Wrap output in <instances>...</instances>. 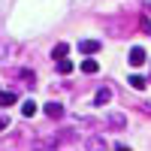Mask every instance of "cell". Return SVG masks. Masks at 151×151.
<instances>
[{"label":"cell","instance_id":"obj_1","mask_svg":"<svg viewBox=\"0 0 151 151\" xmlns=\"http://www.w3.org/2000/svg\"><path fill=\"white\" fill-rule=\"evenodd\" d=\"M79 48H82L88 58H91L94 52H100V42H97V40H85V42H79Z\"/></svg>","mask_w":151,"mask_h":151},{"label":"cell","instance_id":"obj_2","mask_svg":"<svg viewBox=\"0 0 151 151\" xmlns=\"http://www.w3.org/2000/svg\"><path fill=\"white\" fill-rule=\"evenodd\" d=\"M130 64L133 67H142L145 64V48H133V52H130Z\"/></svg>","mask_w":151,"mask_h":151},{"label":"cell","instance_id":"obj_3","mask_svg":"<svg viewBox=\"0 0 151 151\" xmlns=\"http://www.w3.org/2000/svg\"><path fill=\"white\" fill-rule=\"evenodd\" d=\"M67 52H70V45H64V42H60L55 52H52V58H55V60H60V58H67Z\"/></svg>","mask_w":151,"mask_h":151},{"label":"cell","instance_id":"obj_4","mask_svg":"<svg viewBox=\"0 0 151 151\" xmlns=\"http://www.w3.org/2000/svg\"><path fill=\"white\" fill-rule=\"evenodd\" d=\"M82 73H88V76H91V73H97V60H94V58H88L85 64H82Z\"/></svg>","mask_w":151,"mask_h":151},{"label":"cell","instance_id":"obj_5","mask_svg":"<svg viewBox=\"0 0 151 151\" xmlns=\"http://www.w3.org/2000/svg\"><path fill=\"white\" fill-rule=\"evenodd\" d=\"M33 112H36V103H30V100H27V103H21V115H24V118H30Z\"/></svg>","mask_w":151,"mask_h":151},{"label":"cell","instance_id":"obj_6","mask_svg":"<svg viewBox=\"0 0 151 151\" xmlns=\"http://www.w3.org/2000/svg\"><path fill=\"white\" fill-rule=\"evenodd\" d=\"M58 73H64V76H67V73H73V64H70L67 58H60V60H58Z\"/></svg>","mask_w":151,"mask_h":151},{"label":"cell","instance_id":"obj_7","mask_svg":"<svg viewBox=\"0 0 151 151\" xmlns=\"http://www.w3.org/2000/svg\"><path fill=\"white\" fill-rule=\"evenodd\" d=\"M130 85L136 88V91H142V88H145V79H142V76H130Z\"/></svg>","mask_w":151,"mask_h":151},{"label":"cell","instance_id":"obj_8","mask_svg":"<svg viewBox=\"0 0 151 151\" xmlns=\"http://www.w3.org/2000/svg\"><path fill=\"white\" fill-rule=\"evenodd\" d=\"M60 112H64L60 103H48V106H45V115H60Z\"/></svg>","mask_w":151,"mask_h":151},{"label":"cell","instance_id":"obj_9","mask_svg":"<svg viewBox=\"0 0 151 151\" xmlns=\"http://www.w3.org/2000/svg\"><path fill=\"white\" fill-rule=\"evenodd\" d=\"M0 103H3V106H12V103H15V94H0Z\"/></svg>","mask_w":151,"mask_h":151},{"label":"cell","instance_id":"obj_10","mask_svg":"<svg viewBox=\"0 0 151 151\" xmlns=\"http://www.w3.org/2000/svg\"><path fill=\"white\" fill-rule=\"evenodd\" d=\"M106 100H109V91H106V88H103V91H97V106L106 103Z\"/></svg>","mask_w":151,"mask_h":151},{"label":"cell","instance_id":"obj_11","mask_svg":"<svg viewBox=\"0 0 151 151\" xmlns=\"http://www.w3.org/2000/svg\"><path fill=\"white\" fill-rule=\"evenodd\" d=\"M6 124H9V121H6V118H0V130H3V127H6Z\"/></svg>","mask_w":151,"mask_h":151}]
</instances>
